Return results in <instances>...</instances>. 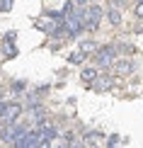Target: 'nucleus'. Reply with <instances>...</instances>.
I'll list each match as a JSON object with an SVG mask.
<instances>
[{
	"label": "nucleus",
	"mask_w": 143,
	"mask_h": 148,
	"mask_svg": "<svg viewBox=\"0 0 143 148\" xmlns=\"http://www.w3.org/2000/svg\"><path fill=\"white\" fill-rule=\"evenodd\" d=\"M80 51L88 56V53H92V51H97V44H92V41H83L80 44Z\"/></svg>",
	"instance_id": "9d476101"
},
{
	"label": "nucleus",
	"mask_w": 143,
	"mask_h": 148,
	"mask_svg": "<svg viewBox=\"0 0 143 148\" xmlns=\"http://www.w3.org/2000/svg\"><path fill=\"white\" fill-rule=\"evenodd\" d=\"M12 8V0H0V12H8Z\"/></svg>",
	"instance_id": "4468645a"
},
{
	"label": "nucleus",
	"mask_w": 143,
	"mask_h": 148,
	"mask_svg": "<svg viewBox=\"0 0 143 148\" xmlns=\"http://www.w3.org/2000/svg\"><path fill=\"white\" fill-rule=\"evenodd\" d=\"M75 3L80 5V8H83V5H85V3H88V0H75Z\"/></svg>",
	"instance_id": "6ab92c4d"
},
{
	"label": "nucleus",
	"mask_w": 143,
	"mask_h": 148,
	"mask_svg": "<svg viewBox=\"0 0 143 148\" xmlns=\"http://www.w3.org/2000/svg\"><path fill=\"white\" fill-rule=\"evenodd\" d=\"M121 3H129V0H119V5H121Z\"/></svg>",
	"instance_id": "aec40b11"
},
{
	"label": "nucleus",
	"mask_w": 143,
	"mask_h": 148,
	"mask_svg": "<svg viewBox=\"0 0 143 148\" xmlns=\"http://www.w3.org/2000/svg\"><path fill=\"white\" fill-rule=\"evenodd\" d=\"M97 75H99V73H97L95 66H88V68H83V73H80V78H83L85 83H92V80H95Z\"/></svg>",
	"instance_id": "0eeeda50"
},
{
	"label": "nucleus",
	"mask_w": 143,
	"mask_h": 148,
	"mask_svg": "<svg viewBox=\"0 0 143 148\" xmlns=\"http://www.w3.org/2000/svg\"><path fill=\"white\" fill-rule=\"evenodd\" d=\"M12 90H15V92L24 90V83H22V80H17V83H12Z\"/></svg>",
	"instance_id": "2eb2a0df"
},
{
	"label": "nucleus",
	"mask_w": 143,
	"mask_h": 148,
	"mask_svg": "<svg viewBox=\"0 0 143 148\" xmlns=\"http://www.w3.org/2000/svg\"><path fill=\"white\" fill-rule=\"evenodd\" d=\"M102 8H97V5H92V8L83 10L80 12V17H83V29H88V32H97L99 22H102Z\"/></svg>",
	"instance_id": "f257e3e1"
},
{
	"label": "nucleus",
	"mask_w": 143,
	"mask_h": 148,
	"mask_svg": "<svg viewBox=\"0 0 143 148\" xmlns=\"http://www.w3.org/2000/svg\"><path fill=\"white\" fill-rule=\"evenodd\" d=\"M107 15H109V22L114 24V27H119V24H121V12L119 10H109Z\"/></svg>",
	"instance_id": "1a4fd4ad"
},
{
	"label": "nucleus",
	"mask_w": 143,
	"mask_h": 148,
	"mask_svg": "<svg viewBox=\"0 0 143 148\" xmlns=\"http://www.w3.org/2000/svg\"><path fill=\"white\" fill-rule=\"evenodd\" d=\"M20 114H22V107L17 102H5V112H3V116H0V119L5 121V124H12V121H17L20 119Z\"/></svg>",
	"instance_id": "39448f33"
},
{
	"label": "nucleus",
	"mask_w": 143,
	"mask_h": 148,
	"mask_svg": "<svg viewBox=\"0 0 143 148\" xmlns=\"http://www.w3.org/2000/svg\"><path fill=\"white\" fill-rule=\"evenodd\" d=\"M15 36H17L15 32H8V34H5V41H15Z\"/></svg>",
	"instance_id": "a211bd4d"
},
{
	"label": "nucleus",
	"mask_w": 143,
	"mask_h": 148,
	"mask_svg": "<svg viewBox=\"0 0 143 148\" xmlns=\"http://www.w3.org/2000/svg\"><path fill=\"white\" fill-rule=\"evenodd\" d=\"M63 29H66L68 36H78L80 32H83V17H80V12H78V15L63 17Z\"/></svg>",
	"instance_id": "f03ea898"
},
{
	"label": "nucleus",
	"mask_w": 143,
	"mask_h": 148,
	"mask_svg": "<svg viewBox=\"0 0 143 148\" xmlns=\"http://www.w3.org/2000/svg\"><path fill=\"white\" fill-rule=\"evenodd\" d=\"M24 131H27L24 126H20V124H15V121H12V124H8V129H5V131L0 134V138H3L5 143H12V141H17Z\"/></svg>",
	"instance_id": "20e7f679"
},
{
	"label": "nucleus",
	"mask_w": 143,
	"mask_h": 148,
	"mask_svg": "<svg viewBox=\"0 0 143 148\" xmlns=\"http://www.w3.org/2000/svg\"><path fill=\"white\" fill-rule=\"evenodd\" d=\"M95 58H97L99 68H109V66L114 63V46H97Z\"/></svg>",
	"instance_id": "7ed1b4c3"
},
{
	"label": "nucleus",
	"mask_w": 143,
	"mask_h": 148,
	"mask_svg": "<svg viewBox=\"0 0 143 148\" xmlns=\"http://www.w3.org/2000/svg\"><path fill=\"white\" fill-rule=\"evenodd\" d=\"M90 85H95V90H99V92H102V90H109V88H112V78H107V75H97Z\"/></svg>",
	"instance_id": "423d86ee"
},
{
	"label": "nucleus",
	"mask_w": 143,
	"mask_h": 148,
	"mask_svg": "<svg viewBox=\"0 0 143 148\" xmlns=\"http://www.w3.org/2000/svg\"><path fill=\"white\" fill-rule=\"evenodd\" d=\"M136 17H141V20H143V3L136 5Z\"/></svg>",
	"instance_id": "f3484780"
},
{
	"label": "nucleus",
	"mask_w": 143,
	"mask_h": 148,
	"mask_svg": "<svg viewBox=\"0 0 143 148\" xmlns=\"http://www.w3.org/2000/svg\"><path fill=\"white\" fill-rule=\"evenodd\" d=\"M85 61V53L83 51H78V53H73V56H68V63H83Z\"/></svg>",
	"instance_id": "f8f14e48"
},
{
	"label": "nucleus",
	"mask_w": 143,
	"mask_h": 148,
	"mask_svg": "<svg viewBox=\"0 0 143 148\" xmlns=\"http://www.w3.org/2000/svg\"><path fill=\"white\" fill-rule=\"evenodd\" d=\"M5 56H8V58H15L17 56V49L12 46V41H5Z\"/></svg>",
	"instance_id": "9b49d317"
},
{
	"label": "nucleus",
	"mask_w": 143,
	"mask_h": 148,
	"mask_svg": "<svg viewBox=\"0 0 143 148\" xmlns=\"http://www.w3.org/2000/svg\"><path fill=\"white\" fill-rule=\"evenodd\" d=\"M61 15H63V17H68V15H73V3H70V0H68V3L63 5V12H61Z\"/></svg>",
	"instance_id": "ddd939ff"
},
{
	"label": "nucleus",
	"mask_w": 143,
	"mask_h": 148,
	"mask_svg": "<svg viewBox=\"0 0 143 148\" xmlns=\"http://www.w3.org/2000/svg\"><path fill=\"white\" fill-rule=\"evenodd\" d=\"M114 71H116V73H124V75H126V73H131V71H133V66L129 63V61H119V63H114Z\"/></svg>",
	"instance_id": "6e6552de"
},
{
	"label": "nucleus",
	"mask_w": 143,
	"mask_h": 148,
	"mask_svg": "<svg viewBox=\"0 0 143 148\" xmlns=\"http://www.w3.org/2000/svg\"><path fill=\"white\" fill-rule=\"evenodd\" d=\"M68 143H70L68 148H85V143H83V141H68Z\"/></svg>",
	"instance_id": "dca6fc26"
}]
</instances>
